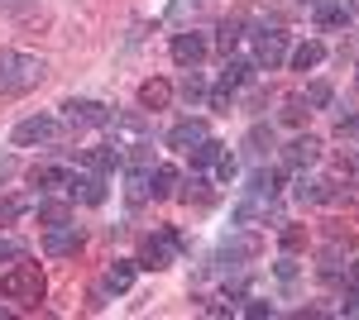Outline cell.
<instances>
[{"instance_id": "22", "label": "cell", "mask_w": 359, "mask_h": 320, "mask_svg": "<svg viewBox=\"0 0 359 320\" xmlns=\"http://www.w3.org/2000/svg\"><path fill=\"white\" fill-rule=\"evenodd\" d=\"M254 77V62H245V57H225V72H221V86H245V81Z\"/></svg>"}, {"instance_id": "26", "label": "cell", "mask_w": 359, "mask_h": 320, "mask_svg": "<svg viewBox=\"0 0 359 320\" xmlns=\"http://www.w3.org/2000/svg\"><path fill=\"white\" fill-rule=\"evenodd\" d=\"M245 148L254 153V158H264V153L273 148V130H269V125H254V130H249V139H245Z\"/></svg>"}, {"instance_id": "23", "label": "cell", "mask_w": 359, "mask_h": 320, "mask_svg": "<svg viewBox=\"0 0 359 320\" xmlns=\"http://www.w3.org/2000/svg\"><path fill=\"white\" fill-rule=\"evenodd\" d=\"M187 153H192V167H211V162H221L225 144H216V139H211V134H206V139H201V144H192V148H187Z\"/></svg>"}, {"instance_id": "3", "label": "cell", "mask_w": 359, "mask_h": 320, "mask_svg": "<svg viewBox=\"0 0 359 320\" xmlns=\"http://www.w3.org/2000/svg\"><path fill=\"white\" fill-rule=\"evenodd\" d=\"M172 249H187V239H182L177 230L149 235V239L139 244V258H135V263H139V267H154V272H158V267H168V263H172Z\"/></svg>"}, {"instance_id": "29", "label": "cell", "mask_w": 359, "mask_h": 320, "mask_svg": "<svg viewBox=\"0 0 359 320\" xmlns=\"http://www.w3.org/2000/svg\"><path fill=\"white\" fill-rule=\"evenodd\" d=\"M331 96H335V91L326 86V81H311V86H306V96H302V101H306L311 110H326V106H331Z\"/></svg>"}, {"instance_id": "17", "label": "cell", "mask_w": 359, "mask_h": 320, "mask_svg": "<svg viewBox=\"0 0 359 320\" xmlns=\"http://www.w3.org/2000/svg\"><path fill=\"white\" fill-rule=\"evenodd\" d=\"M168 101H172V86L158 77H149L144 86H139V106L144 110H168Z\"/></svg>"}, {"instance_id": "12", "label": "cell", "mask_w": 359, "mask_h": 320, "mask_svg": "<svg viewBox=\"0 0 359 320\" xmlns=\"http://www.w3.org/2000/svg\"><path fill=\"white\" fill-rule=\"evenodd\" d=\"M201 139H206V120H182V125L168 130V148H192Z\"/></svg>"}, {"instance_id": "10", "label": "cell", "mask_w": 359, "mask_h": 320, "mask_svg": "<svg viewBox=\"0 0 359 320\" xmlns=\"http://www.w3.org/2000/svg\"><path fill=\"white\" fill-rule=\"evenodd\" d=\"M316 158H321V139H311V134H297V139L283 148V162H287V167H311Z\"/></svg>"}, {"instance_id": "27", "label": "cell", "mask_w": 359, "mask_h": 320, "mask_svg": "<svg viewBox=\"0 0 359 320\" xmlns=\"http://www.w3.org/2000/svg\"><path fill=\"white\" fill-rule=\"evenodd\" d=\"M240 29H245L240 20H225V25L216 29V43H221V53H225V57L235 53V43H240Z\"/></svg>"}, {"instance_id": "19", "label": "cell", "mask_w": 359, "mask_h": 320, "mask_svg": "<svg viewBox=\"0 0 359 320\" xmlns=\"http://www.w3.org/2000/svg\"><path fill=\"white\" fill-rule=\"evenodd\" d=\"M278 187H283V172H278V167H259V172L249 177V196H269V201H273Z\"/></svg>"}, {"instance_id": "11", "label": "cell", "mask_w": 359, "mask_h": 320, "mask_svg": "<svg viewBox=\"0 0 359 320\" xmlns=\"http://www.w3.org/2000/svg\"><path fill=\"white\" fill-rule=\"evenodd\" d=\"M67 177H72V167H57V162H39L29 172V182L39 191H67Z\"/></svg>"}, {"instance_id": "42", "label": "cell", "mask_w": 359, "mask_h": 320, "mask_svg": "<svg viewBox=\"0 0 359 320\" xmlns=\"http://www.w3.org/2000/svg\"><path fill=\"white\" fill-rule=\"evenodd\" d=\"M355 287H359V263H355Z\"/></svg>"}, {"instance_id": "38", "label": "cell", "mask_w": 359, "mask_h": 320, "mask_svg": "<svg viewBox=\"0 0 359 320\" xmlns=\"http://www.w3.org/2000/svg\"><path fill=\"white\" fill-rule=\"evenodd\" d=\"M345 316H359V287H350V296H345V306H340Z\"/></svg>"}, {"instance_id": "31", "label": "cell", "mask_w": 359, "mask_h": 320, "mask_svg": "<svg viewBox=\"0 0 359 320\" xmlns=\"http://www.w3.org/2000/svg\"><path fill=\"white\" fill-rule=\"evenodd\" d=\"M20 211H25V201H20V196H0V225L20 220Z\"/></svg>"}, {"instance_id": "32", "label": "cell", "mask_w": 359, "mask_h": 320, "mask_svg": "<svg viewBox=\"0 0 359 320\" xmlns=\"http://www.w3.org/2000/svg\"><path fill=\"white\" fill-rule=\"evenodd\" d=\"M302 244H306V230H302V225H287V230H283V249H287V253H297Z\"/></svg>"}, {"instance_id": "2", "label": "cell", "mask_w": 359, "mask_h": 320, "mask_svg": "<svg viewBox=\"0 0 359 320\" xmlns=\"http://www.w3.org/2000/svg\"><path fill=\"white\" fill-rule=\"evenodd\" d=\"M0 292L10 296V301H20V306H39L43 301V272H39V263L15 258V263L5 267V277H0Z\"/></svg>"}, {"instance_id": "39", "label": "cell", "mask_w": 359, "mask_h": 320, "mask_svg": "<svg viewBox=\"0 0 359 320\" xmlns=\"http://www.w3.org/2000/svg\"><path fill=\"white\" fill-rule=\"evenodd\" d=\"M278 277H283V282H287V277H297V263H292V258H283V263H278Z\"/></svg>"}, {"instance_id": "14", "label": "cell", "mask_w": 359, "mask_h": 320, "mask_svg": "<svg viewBox=\"0 0 359 320\" xmlns=\"http://www.w3.org/2000/svg\"><path fill=\"white\" fill-rule=\"evenodd\" d=\"M335 196V187L331 182H321V177H297V201H302V206H321V201H331Z\"/></svg>"}, {"instance_id": "33", "label": "cell", "mask_w": 359, "mask_h": 320, "mask_svg": "<svg viewBox=\"0 0 359 320\" xmlns=\"http://www.w3.org/2000/svg\"><path fill=\"white\" fill-rule=\"evenodd\" d=\"M15 258H25V244H15V239H0V263H15Z\"/></svg>"}, {"instance_id": "9", "label": "cell", "mask_w": 359, "mask_h": 320, "mask_svg": "<svg viewBox=\"0 0 359 320\" xmlns=\"http://www.w3.org/2000/svg\"><path fill=\"white\" fill-rule=\"evenodd\" d=\"M206 48H211L206 34H192V29H187V34H172V62H177V67H196V62L206 57Z\"/></svg>"}, {"instance_id": "24", "label": "cell", "mask_w": 359, "mask_h": 320, "mask_svg": "<svg viewBox=\"0 0 359 320\" xmlns=\"http://www.w3.org/2000/svg\"><path fill=\"white\" fill-rule=\"evenodd\" d=\"M135 258H115V267L111 272H106V287H111V292H125V287H130V282H135Z\"/></svg>"}, {"instance_id": "8", "label": "cell", "mask_w": 359, "mask_h": 320, "mask_svg": "<svg viewBox=\"0 0 359 320\" xmlns=\"http://www.w3.org/2000/svg\"><path fill=\"white\" fill-rule=\"evenodd\" d=\"M82 249V230L67 220V225H48V235H43V253L48 258H67V253H77Z\"/></svg>"}, {"instance_id": "16", "label": "cell", "mask_w": 359, "mask_h": 320, "mask_svg": "<svg viewBox=\"0 0 359 320\" xmlns=\"http://www.w3.org/2000/svg\"><path fill=\"white\" fill-rule=\"evenodd\" d=\"M350 20H355V10L340 5V0H321V5H316V25L321 29H345Z\"/></svg>"}, {"instance_id": "7", "label": "cell", "mask_w": 359, "mask_h": 320, "mask_svg": "<svg viewBox=\"0 0 359 320\" xmlns=\"http://www.w3.org/2000/svg\"><path fill=\"white\" fill-rule=\"evenodd\" d=\"M67 196L82 201V206H101L106 201V177L101 172H72L67 177Z\"/></svg>"}, {"instance_id": "18", "label": "cell", "mask_w": 359, "mask_h": 320, "mask_svg": "<svg viewBox=\"0 0 359 320\" xmlns=\"http://www.w3.org/2000/svg\"><path fill=\"white\" fill-rule=\"evenodd\" d=\"M287 57H292V67H297V72H311V67H321V62H326V43L306 39V43H297Z\"/></svg>"}, {"instance_id": "5", "label": "cell", "mask_w": 359, "mask_h": 320, "mask_svg": "<svg viewBox=\"0 0 359 320\" xmlns=\"http://www.w3.org/2000/svg\"><path fill=\"white\" fill-rule=\"evenodd\" d=\"M283 57H287V34L283 29H259L254 34V67H269L273 72Z\"/></svg>"}, {"instance_id": "30", "label": "cell", "mask_w": 359, "mask_h": 320, "mask_svg": "<svg viewBox=\"0 0 359 320\" xmlns=\"http://www.w3.org/2000/svg\"><path fill=\"white\" fill-rule=\"evenodd\" d=\"M182 96H187V101H201V96H206V81H201V72H187V77H182Z\"/></svg>"}, {"instance_id": "36", "label": "cell", "mask_w": 359, "mask_h": 320, "mask_svg": "<svg viewBox=\"0 0 359 320\" xmlns=\"http://www.w3.org/2000/svg\"><path fill=\"white\" fill-rule=\"evenodd\" d=\"M245 316H254V320H259V316H273V306H269V301H249Z\"/></svg>"}, {"instance_id": "35", "label": "cell", "mask_w": 359, "mask_h": 320, "mask_svg": "<svg viewBox=\"0 0 359 320\" xmlns=\"http://www.w3.org/2000/svg\"><path fill=\"white\" fill-rule=\"evenodd\" d=\"M216 172H221V182H230V177L240 172V162H235V153H221V162H216Z\"/></svg>"}, {"instance_id": "28", "label": "cell", "mask_w": 359, "mask_h": 320, "mask_svg": "<svg viewBox=\"0 0 359 320\" xmlns=\"http://www.w3.org/2000/svg\"><path fill=\"white\" fill-rule=\"evenodd\" d=\"M182 201H187V206H192V201H196V206H206V201H211L206 177H196V172H192V177H187V187H182Z\"/></svg>"}, {"instance_id": "41", "label": "cell", "mask_w": 359, "mask_h": 320, "mask_svg": "<svg viewBox=\"0 0 359 320\" xmlns=\"http://www.w3.org/2000/svg\"><path fill=\"white\" fill-rule=\"evenodd\" d=\"M5 172H15V158H0V177H5Z\"/></svg>"}, {"instance_id": "37", "label": "cell", "mask_w": 359, "mask_h": 320, "mask_svg": "<svg viewBox=\"0 0 359 320\" xmlns=\"http://www.w3.org/2000/svg\"><path fill=\"white\" fill-rule=\"evenodd\" d=\"M211 106H216V110H230V86H221V91H211Z\"/></svg>"}, {"instance_id": "21", "label": "cell", "mask_w": 359, "mask_h": 320, "mask_svg": "<svg viewBox=\"0 0 359 320\" xmlns=\"http://www.w3.org/2000/svg\"><path fill=\"white\" fill-rule=\"evenodd\" d=\"M72 220V196L67 201H39V225H67Z\"/></svg>"}, {"instance_id": "1", "label": "cell", "mask_w": 359, "mask_h": 320, "mask_svg": "<svg viewBox=\"0 0 359 320\" xmlns=\"http://www.w3.org/2000/svg\"><path fill=\"white\" fill-rule=\"evenodd\" d=\"M43 72H48V62L34 53H0V96H25V91H34L39 81H43Z\"/></svg>"}, {"instance_id": "20", "label": "cell", "mask_w": 359, "mask_h": 320, "mask_svg": "<svg viewBox=\"0 0 359 320\" xmlns=\"http://www.w3.org/2000/svg\"><path fill=\"white\" fill-rule=\"evenodd\" d=\"M172 191H177V167H154V172H149V196H154V201H163V196H172Z\"/></svg>"}, {"instance_id": "34", "label": "cell", "mask_w": 359, "mask_h": 320, "mask_svg": "<svg viewBox=\"0 0 359 320\" xmlns=\"http://www.w3.org/2000/svg\"><path fill=\"white\" fill-rule=\"evenodd\" d=\"M302 115H306V101H287V106H283V120H287V125H302Z\"/></svg>"}, {"instance_id": "4", "label": "cell", "mask_w": 359, "mask_h": 320, "mask_svg": "<svg viewBox=\"0 0 359 320\" xmlns=\"http://www.w3.org/2000/svg\"><path fill=\"white\" fill-rule=\"evenodd\" d=\"M62 120L72 130H106L111 125V106H101V101H67L62 106Z\"/></svg>"}, {"instance_id": "40", "label": "cell", "mask_w": 359, "mask_h": 320, "mask_svg": "<svg viewBox=\"0 0 359 320\" xmlns=\"http://www.w3.org/2000/svg\"><path fill=\"white\" fill-rule=\"evenodd\" d=\"M345 134H350V139L359 134V115H355V120H340V139H345Z\"/></svg>"}, {"instance_id": "13", "label": "cell", "mask_w": 359, "mask_h": 320, "mask_svg": "<svg viewBox=\"0 0 359 320\" xmlns=\"http://www.w3.org/2000/svg\"><path fill=\"white\" fill-rule=\"evenodd\" d=\"M111 125H115V148H135L144 139V120L139 115H111Z\"/></svg>"}, {"instance_id": "43", "label": "cell", "mask_w": 359, "mask_h": 320, "mask_svg": "<svg viewBox=\"0 0 359 320\" xmlns=\"http://www.w3.org/2000/svg\"><path fill=\"white\" fill-rule=\"evenodd\" d=\"M302 5H321V0H302Z\"/></svg>"}, {"instance_id": "15", "label": "cell", "mask_w": 359, "mask_h": 320, "mask_svg": "<svg viewBox=\"0 0 359 320\" xmlns=\"http://www.w3.org/2000/svg\"><path fill=\"white\" fill-rule=\"evenodd\" d=\"M254 253H259V239H254V235H240V239H225L221 244V253H216V263H240V258H254Z\"/></svg>"}, {"instance_id": "6", "label": "cell", "mask_w": 359, "mask_h": 320, "mask_svg": "<svg viewBox=\"0 0 359 320\" xmlns=\"http://www.w3.org/2000/svg\"><path fill=\"white\" fill-rule=\"evenodd\" d=\"M57 134V115H34V120H20L15 125V148H34V144H48Z\"/></svg>"}, {"instance_id": "25", "label": "cell", "mask_w": 359, "mask_h": 320, "mask_svg": "<svg viewBox=\"0 0 359 320\" xmlns=\"http://www.w3.org/2000/svg\"><path fill=\"white\" fill-rule=\"evenodd\" d=\"M149 172H154V167H130V177H125V196H130V201H149Z\"/></svg>"}]
</instances>
